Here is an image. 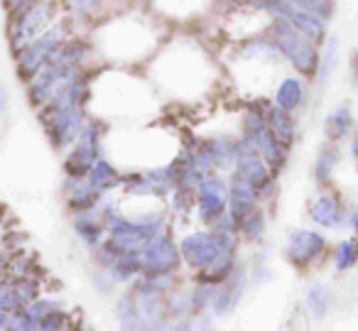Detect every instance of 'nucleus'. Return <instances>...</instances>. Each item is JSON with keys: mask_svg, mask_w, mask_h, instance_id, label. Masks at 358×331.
I'll use <instances>...</instances> for the list:
<instances>
[{"mask_svg": "<svg viewBox=\"0 0 358 331\" xmlns=\"http://www.w3.org/2000/svg\"><path fill=\"white\" fill-rule=\"evenodd\" d=\"M270 37L278 45L280 55L294 66V71H299L302 76H317L319 69V45H314L312 40L294 30V25L282 15H273L270 22Z\"/></svg>", "mask_w": 358, "mask_h": 331, "instance_id": "nucleus-1", "label": "nucleus"}, {"mask_svg": "<svg viewBox=\"0 0 358 331\" xmlns=\"http://www.w3.org/2000/svg\"><path fill=\"white\" fill-rule=\"evenodd\" d=\"M327 253V238L314 228H297L287 236L285 255L297 270H309Z\"/></svg>", "mask_w": 358, "mask_h": 331, "instance_id": "nucleus-2", "label": "nucleus"}, {"mask_svg": "<svg viewBox=\"0 0 358 331\" xmlns=\"http://www.w3.org/2000/svg\"><path fill=\"white\" fill-rule=\"evenodd\" d=\"M309 218L319 228H341L348 223V209L338 192H319L309 206Z\"/></svg>", "mask_w": 358, "mask_h": 331, "instance_id": "nucleus-3", "label": "nucleus"}, {"mask_svg": "<svg viewBox=\"0 0 358 331\" xmlns=\"http://www.w3.org/2000/svg\"><path fill=\"white\" fill-rule=\"evenodd\" d=\"M185 258L192 267H209L211 262L219 260L229 248L219 241V236H209V233H194L182 243Z\"/></svg>", "mask_w": 358, "mask_h": 331, "instance_id": "nucleus-4", "label": "nucleus"}, {"mask_svg": "<svg viewBox=\"0 0 358 331\" xmlns=\"http://www.w3.org/2000/svg\"><path fill=\"white\" fill-rule=\"evenodd\" d=\"M143 267L150 275H164L172 267H177V251L167 236L150 241V246L143 251Z\"/></svg>", "mask_w": 358, "mask_h": 331, "instance_id": "nucleus-5", "label": "nucleus"}, {"mask_svg": "<svg viewBox=\"0 0 358 331\" xmlns=\"http://www.w3.org/2000/svg\"><path fill=\"white\" fill-rule=\"evenodd\" d=\"M229 204H231L229 216L234 218L236 223H241L255 206H258V189L236 174V179L229 187Z\"/></svg>", "mask_w": 358, "mask_h": 331, "instance_id": "nucleus-6", "label": "nucleus"}, {"mask_svg": "<svg viewBox=\"0 0 358 331\" xmlns=\"http://www.w3.org/2000/svg\"><path fill=\"white\" fill-rule=\"evenodd\" d=\"M57 47H59V30H52L50 35L40 37L27 52H22L20 66L25 69V74H37L45 66V62L55 57Z\"/></svg>", "mask_w": 358, "mask_h": 331, "instance_id": "nucleus-7", "label": "nucleus"}, {"mask_svg": "<svg viewBox=\"0 0 358 331\" xmlns=\"http://www.w3.org/2000/svg\"><path fill=\"white\" fill-rule=\"evenodd\" d=\"M226 187L219 179H209V182L199 184V213L204 221H216L226 209Z\"/></svg>", "mask_w": 358, "mask_h": 331, "instance_id": "nucleus-8", "label": "nucleus"}, {"mask_svg": "<svg viewBox=\"0 0 358 331\" xmlns=\"http://www.w3.org/2000/svg\"><path fill=\"white\" fill-rule=\"evenodd\" d=\"M353 125H356L353 111L346 104H341L329 111V115L324 118V138L327 143H343L353 135Z\"/></svg>", "mask_w": 358, "mask_h": 331, "instance_id": "nucleus-9", "label": "nucleus"}, {"mask_svg": "<svg viewBox=\"0 0 358 331\" xmlns=\"http://www.w3.org/2000/svg\"><path fill=\"white\" fill-rule=\"evenodd\" d=\"M47 20H50V8L47 6H35L22 13L20 22H17V30H15V45L22 47L30 40H35L42 27L47 25Z\"/></svg>", "mask_w": 358, "mask_h": 331, "instance_id": "nucleus-10", "label": "nucleus"}, {"mask_svg": "<svg viewBox=\"0 0 358 331\" xmlns=\"http://www.w3.org/2000/svg\"><path fill=\"white\" fill-rule=\"evenodd\" d=\"M304 101H307V86H304L302 79H297V76H287V79L280 81L278 91H275V106H280V108L294 113V111L302 108Z\"/></svg>", "mask_w": 358, "mask_h": 331, "instance_id": "nucleus-11", "label": "nucleus"}, {"mask_svg": "<svg viewBox=\"0 0 358 331\" xmlns=\"http://www.w3.org/2000/svg\"><path fill=\"white\" fill-rule=\"evenodd\" d=\"M338 164H341V148H338V143H327L324 148H319L317 160H314V182L319 187H327Z\"/></svg>", "mask_w": 358, "mask_h": 331, "instance_id": "nucleus-12", "label": "nucleus"}, {"mask_svg": "<svg viewBox=\"0 0 358 331\" xmlns=\"http://www.w3.org/2000/svg\"><path fill=\"white\" fill-rule=\"evenodd\" d=\"M338 66V37H327L322 45V52H319V69H317V84L319 86H329L336 74Z\"/></svg>", "mask_w": 358, "mask_h": 331, "instance_id": "nucleus-13", "label": "nucleus"}, {"mask_svg": "<svg viewBox=\"0 0 358 331\" xmlns=\"http://www.w3.org/2000/svg\"><path fill=\"white\" fill-rule=\"evenodd\" d=\"M268 128L273 130V135L285 145H292L294 138H297V125H294V118L289 111L280 108V106H273L268 111Z\"/></svg>", "mask_w": 358, "mask_h": 331, "instance_id": "nucleus-14", "label": "nucleus"}, {"mask_svg": "<svg viewBox=\"0 0 358 331\" xmlns=\"http://www.w3.org/2000/svg\"><path fill=\"white\" fill-rule=\"evenodd\" d=\"M304 307L314 321H322L329 316L334 307V292L327 285H312L304 295Z\"/></svg>", "mask_w": 358, "mask_h": 331, "instance_id": "nucleus-15", "label": "nucleus"}, {"mask_svg": "<svg viewBox=\"0 0 358 331\" xmlns=\"http://www.w3.org/2000/svg\"><path fill=\"white\" fill-rule=\"evenodd\" d=\"M334 267H336V272H351L353 267L358 265V241L356 238H346V241H341L336 248H334Z\"/></svg>", "mask_w": 358, "mask_h": 331, "instance_id": "nucleus-16", "label": "nucleus"}, {"mask_svg": "<svg viewBox=\"0 0 358 331\" xmlns=\"http://www.w3.org/2000/svg\"><path fill=\"white\" fill-rule=\"evenodd\" d=\"M118 179V172L110 167L108 162H96L91 164V187L99 189V192H106L110 184H115Z\"/></svg>", "mask_w": 358, "mask_h": 331, "instance_id": "nucleus-17", "label": "nucleus"}, {"mask_svg": "<svg viewBox=\"0 0 358 331\" xmlns=\"http://www.w3.org/2000/svg\"><path fill=\"white\" fill-rule=\"evenodd\" d=\"M238 226L243 228L245 238H250V241H258V238H263V233H265V213H263V209L255 206L253 211H250L248 216L238 223Z\"/></svg>", "mask_w": 358, "mask_h": 331, "instance_id": "nucleus-18", "label": "nucleus"}, {"mask_svg": "<svg viewBox=\"0 0 358 331\" xmlns=\"http://www.w3.org/2000/svg\"><path fill=\"white\" fill-rule=\"evenodd\" d=\"M292 3H297L299 8H304V10L314 13V15L324 17V20H331L334 17V10H336V0H292Z\"/></svg>", "mask_w": 358, "mask_h": 331, "instance_id": "nucleus-19", "label": "nucleus"}, {"mask_svg": "<svg viewBox=\"0 0 358 331\" xmlns=\"http://www.w3.org/2000/svg\"><path fill=\"white\" fill-rule=\"evenodd\" d=\"M348 226H351V231H353V238L358 241V206L348 209Z\"/></svg>", "mask_w": 358, "mask_h": 331, "instance_id": "nucleus-20", "label": "nucleus"}, {"mask_svg": "<svg viewBox=\"0 0 358 331\" xmlns=\"http://www.w3.org/2000/svg\"><path fill=\"white\" fill-rule=\"evenodd\" d=\"M351 157H353L356 169H358V130H353V135H351Z\"/></svg>", "mask_w": 358, "mask_h": 331, "instance_id": "nucleus-21", "label": "nucleus"}, {"mask_svg": "<svg viewBox=\"0 0 358 331\" xmlns=\"http://www.w3.org/2000/svg\"><path fill=\"white\" fill-rule=\"evenodd\" d=\"M99 0H71V6L76 8V10H89L91 6H96Z\"/></svg>", "mask_w": 358, "mask_h": 331, "instance_id": "nucleus-22", "label": "nucleus"}, {"mask_svg": "<svg viewBox=\"0 0 358 331\" xmlns=\"http://www.w3.org/2000/svg\"><path fill=\"white\" fill-rule=\"evenodd\" d=\"M6 106H8V86L0 81V113L6 111Z\"/></svg>", "mask_w": 358, "mask_h": 331, "instance_id": "nucleus-23", "label": "nucleus"}, {"mask_svg": "<svg viewBox=\"0 0 358 331\" xmlns=\"http://www.w3.org/2000/svg\"><path fill=\"white\" fill-rule=\"evenodd\" d=\"M351 76L358 86V52H353V57H351Z\"/></svg>", "mask_w": 358, "mask_h": 331, "instance_id": "nucleus-24", "label": "nucleus"}, {"mask_svg": "<svg viewBox=\"0 0 358 331\" xmlns=\"http://www.w3.org/2000/svg\"><path fill=\"white\" fill-rule=\"evenodd\" d=\"M8 326V316L3 314V309H0V329H6Z\"/></svg>", "mask_w": 358, "mask_h": 331, "instance_id": "nucleus-25", "label": "nucleus"}, {"mask_svg": "<svg viewBox=\"0 0 358 331\" xmlns=\"http://www.w3.org/2000/svg\"><path fill=\"white\" fill-rule=\"evenodd\" d=\"M15 3H17V6H20V3H25V0H15Z\"/></svg>", "mask_w": 358, "mask_h": 331, "instance_id": "nucleus-26", "label": "nucleus"}]
</instances>
